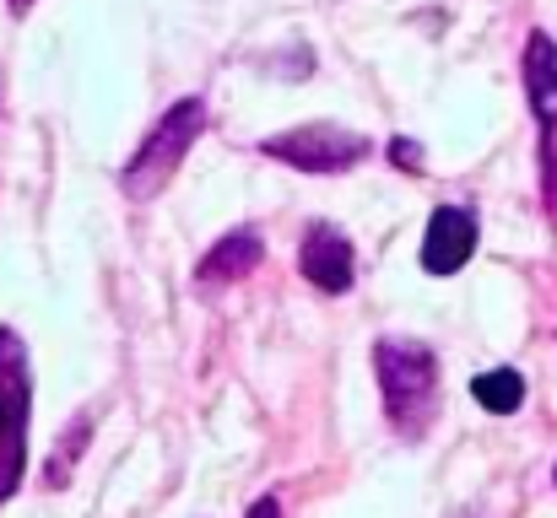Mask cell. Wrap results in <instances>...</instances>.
Listing matches in <instances>:
<instances>
[{
    "instance_id": "obj_1",
    "label": "cell",
    "mask_w": 557,
    "mask_h": 518,
    "mask_svg": "<svg viewBox=\"0 0 557 518\" xmlns=\"http://www.w3.org/2000/svg\"><path fill=\"white\" fill-rule=\"evenodd\" d=\"M373 372H379V400H384V416L389 427L417 443L433 432L438 421V356L422 341H373Z\"/></svg>"
},
{
    "instance_id": "obj_2",
    "label": "cell",
    "mask_w": 557,
    "mask_h": 518,
    "mask_svg": "<svg viewBox=\"0 0 557 518\" xmlns=\"http://www.w3.org/2000/svg\"><path fill=\"white\" fill-rule=\"evenodd\" d=\"M200 130H206V103H200V98H180V103L147 130V141L136 147V157L125 163L120 189H125L131 200L163 194L169 178L185 168V157H189V147L200 141Z\"/></svg>"
},
{
    "instance_id": "obj_3",
    "label": "cell",
    "mask_w": 557,
    "mask_h": 518,
    "mask_svg": "<svg viewBox=\"0 0 557 518\" xmlns=\"http://www.w3.org/2000/svg\"><path fill=\"white\" fill-rule=\"evenodd\" d=\"M27 421H33V378H27V345L16 330L0 325V503L22 487L27 470Z\"/></svg>"
},
{
    "instance_id": "obj_4",
    "label": "cell",
    "mask_w": 557,
    "mask_h": 518,
    "mask_svg": "<svg viewBox=\"0 0 557 518\" xmlns=\"http://www.w3.org/2000/svg\"><path fill=\"white\" fill-rule=\"evenodd\" d=\"M260 152L276 157V163H287V168H298V173H347L352 163L369 157V136L342 130V125H298V130H287V136L260 141Z\"/></svg>"
},
{
    "instance_id": "obj_5",
    "label": "cell",
    "mask_w": 557,
    "mask_h": 518,
    "mask_svg": "<svg viewBox=\"0 0 557 518\" xmlns=\"http://www.w3.org/2000/svg\"><path fill=\"white\" fill-rule=\"evenodd\" d=\"M476 238H482V222H476L471 205H438L428 216V232H422V270L455 276L476 254Z\"/></svg>"
},
{
    "instance_id": "obj_6",
    "label": "cell",
    "mask_w": 557,
    "mask_h": 518,
    "mask_svg": "<svg viewBox=\"0 0 557 518\" xmlns=\"http://www.w3.org/2000/svg\"><path fill=\"white\" fill-rule=\"evenodd\" d=\"M298 270H304V281H309L314 292H331V298H342V292H352V276H358V254H352L347 232H336L331 222H314V227L304 232V249H298Z\"/></svg>"
},
{
    "instance_id": "obj_7",
    "label": "cell",
    "mask_w": 557,
    "mask_h": 518,
    "mask_svg": "<svg viewBox=\"0 0 557 518\" xmlns=\"http://www.w3.org/2000/svg\"><path fill=\"white\" fill-rule=\"evenodd\" d=\"M520 76H525V103L542 125V141L557 136V38L553 33H531L525 38V60H520Z\"/></svg>"
},
{
    "instance_id": "obj_8",
    "label": "cell",
    "mask_w": 557,
    "mask_h": 518,
    "mask_svg": "<svg viewBox=\"0 0 557 518\" xmlns=\"http://www.w3.org/2000/svg\"><path fill=\"white\" fill-rule=\"evenodd\" d=\"M260 260H265V249H260L255 232H227L222 243L206 249V260L195 265V276H200V287H233V281L255 276Z\"/></svg>"
},
{
    "instance_id": "obj_9",
    "label": "cell",
    "mask_w": 557,
    "mask_h": 518,
    "mask_svg": "<svg viewBox=\"0 0 557 518\" xmlns=\"http://www.w3.org/2000/svg\"><path fill=\"white\" fill-rule=\"evenodd\" d=\"M471 394H476L482 410H493V416H515V410L525 405V378H520L515 367H493V372H482V378L471 383Z\"/></svg>"
},
{
    "instance_id": "obj_10",
    "label": "cell",
    "mask_w": 557,
    "mask_h": 518,
    "mask_svg": "<svg viewBox=\"0 0 557 518\" xmlns=\"http://www.w3.org/2000/svg\"><path fill=\"white\" fill-rule=\"evenodd\" d=\"M542 194H547V211L557 216V136L542 141Z\"/></svg>"
},
{
    "instance_id": "obj_11",
    "label": "cell",
    "mask_w": 557,
    "mask_h": 518,
    "mask_svg": "<svg viewBox=\"0 0 557 518\" xmlns=\"http://www.w3.org/2000/svg\"><path fill=\"white\" fill-rule=\"evenodd\" d=\"M389 163H395V168H406V173H422V147L395 136V141H389Z\"/></svg>"
},
{
    "instance_id": "obj_12",
    "label": "cell",
    "mask_w": 557,
    "mask_h": 518,
    "mask_svg": "<svg viewBox=\"0 0 557 518\" xmlns=\"http://www.w3.org/2000/svg\"><path fill=\"white\" fill-rule=\"evenodd\" d=\"M249 518H282V503H276V497H260V503L249 508Z\"/></svg>"
},
{
    "instance_id": "obj_13",
    "label": "cell",
    "mask_w": 557,
    "mask_h": 518,
    "mask_svg": "<svg viewBox=\"0 0 557 518\" xmlns=\"http://www.w3.org/2000/svg\"><path fill=\"white\" fill-rule=\"evenodd\" d=\"M5 5H11V11H16V16H22V11H27V5H33V0H5Z\"/></svg>"
},
{
    "instance_id": "obj_14",
    "label": "cell",
    "mask_w": 557,
    "mask_h": 518,
    "mask_svg": "<svg viewBox=\"0 0 557 518\" xmlns=\"http://www.w3.org/2000/svg\"><path fill=\"white\" fill-rule=\"evenodd\" d=\"M553 481H557V470H553Z\"/></svg>"
}]
</instances>
